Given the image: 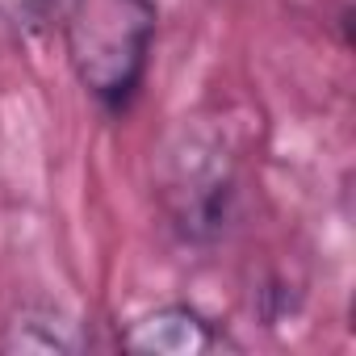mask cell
Listing matches in <instances>:
<instances>
[{"label": "cell", "mask_w": 356, "mask_h": 356, "mask_svg": "<svg viewBox=\"0 0 356 356\" xmlns=\"http://www.w3.org/2000/svg\"><path fill=\"white\" fill-rule=\"evenodd\" d=\"M151 0H72L63 13V47L80 88L109 113H126L147 80L155 47Z\"/></svg>", "instance_id": "6da1fadb"}, {"label": "cell", "mask_w": 356, "mask_h": 356, "mask_svg": "<svg viewBox=\"0 0 356 356\" xmlns=\"http://www.w3.org/2000/svg\"><path fill=\"white\" fill-rule=\"evenodd\" d=\"M159 202L189 243L214 239L235 202V163L227 147L202 130L181 126L159 151Z\"/></svg>", "instance_id": "7a4b0ae2"}, {"label": "cell", "mask_w": 356, "mask_h": 356, "mask_svg": "<svg viewBox=\"0 0 356 356\" xmlns=\"http://www.w3.org/2000/svg\"><path fill=\"white\" fill-rule=\"evenodd\" d=\"M122 348L138 356H202L231 348V339L193 306H159L122 331Z\"/></svg>", "instance_id": "3957f363"}, {"label": "cell", "mask_w": 356, "mask_h": 356, "mask_svg": "<svg viewBox=\"0 0 356 356\" xmlns=\"http://www.w3.org/2000/svg\"><path fill=\"white\" fill-rule=\"evenodd\" d=\"M76 327L51 310H26L22 318L9 323L5 339H0V352H76Z\"/></svg>", "instance_id": "277c9868"}, {"label": "cell", "mask_w": 356, "mask_h": 356, "mask_svg": "<svg viewBox=\"0 0 356 356\" xmlns=\"http://www.w3.org/2000/svg\"><path fill=\"white\" fill-rule=\"evenodd\" d=\"M59 0H0V26L13 34H38L55 17Z\"/></svg>", "instance_id": "5b68a950"}]
</instances>
